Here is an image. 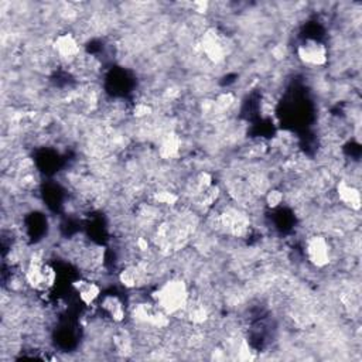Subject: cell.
I'll use <instances>...</instances> for the list:
<instances>
[{
    "mask_svg": "<svg viewBox=\"0 0 362 362\" xmlns=\"http://www.w3.org/2000/svg\"><path fill=\"white\" fill-rule=\"evenodd\" d=\"M100 310L113 321V322H122L126 317V308L122 300L116 296H105L100 303Z\"/></svg>",
    "mask_w": 362,
    "mask_h": 362,
    "instance_id": "7",
    "label": "cell"
},
{
    "mask_svg": "<svg viewBox=\"0 0 362 362\" xmlns=\"http://www.w3.org/2000/svg\"><path fill=\"white\" fill-rule=\"evenodd\" d=\"M298 61L311 68L324 66L328 62V48L327 45L317 38L303 40L296 49Z\"/></svg>",
    "mask_w": 362,
    "mask_h": 362,
    "instance_id": "2",
    "label": "cell"
},
{
    "mask_svg": "<svg viewBox=\"0 0 362 362\" xmlns=\"http://www.w3.org/2000/svg\"><path fill=\"white\" fill-rule=\"evenodd\" d=\"M181 140L175 133H167L158 146V156L164 160H173L180 154Z\"/></svg>",
    "mask_w": 362,
    "mask_h": 362,
    "instance_id": "8",
    "label": "cell"
},
{
    "mask_svg": "<svg viewBox=\"0 0 362 362\" xmlns=\"http://www.w3.org/2000/svg\"><path fill=\"white\" fill-rule=\"evenodd\" d=\"M150 300L167 315L184 313L189 300V288L181 277H170L160 283L150 294Z\"/></svg>",
    "mask_w": 362,
    "mask_h": 362,
    "instance_id": "1",
    "label": "cell"
},
{
    "mask_svg": "<svg viewBox=\"0 0 362 362\" xmlns=\"http://www.w3.org/2000/svg\"><path fill=\"white\" fill-rule=\"evenodd\" d=\"M74 288L79 297V301L85 305H92L95 301L100 298V293H102L100 286L89 279H81L75 281Z\"/></svg>",
    "mask_w": 362,
    "mask_h": 362,
    "instance_id": "6",
    "label": "cell"
},
{
    "mask_svg": "<svg viewBox=\"0 0 362 362\" xmlns=\"http://www.w3.org/2000/svg\"><path fill=\"white\" fill-rule=\"evenodd\" d=\"M304 255L307 262L317 269L328 266L332 256L329 240L324 235L318 233L308 236L304 243Z\"/></svg>",
    "mask_w": 362,
    "mask_h": 362,
    "instance_id": "3",
    "label": "cell"
},
{
    "mask_svg": "<svg viewBox=\"0 0 362 362\" xmlns=\"http://www.w3.org/2000/svg\"><path fill=\"white\" fill-rule=\"evenodd\" d=\"M335 191H337L338 201L344 206H346L352 211H359V208H361V192H359V188L356 185H354L352 182H348L345 180H341V181L337 182Z\"/></svg>",
    "mask_w": 362,
    "mask_h": 362,
    "instance_id": "5",
    "label": "cell"
},
{
    "mask_svg": "<svg viewBox=\"0 0 362 362\" xmlns=\"http://www.w3.org/2000/svg\"><path fill=\"white\" fill-rule=\"evenodd\" d=\"M52 51L61 59L66 62H74L79 58L81 42L74 33H61L57 34L52 40Z\"/></svg>",
    "mask_w": 362,
    "mask_h": 362,
    "instance_id": "4",
    "label": "cell"
}]
</instances>
